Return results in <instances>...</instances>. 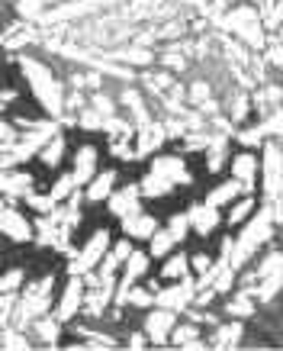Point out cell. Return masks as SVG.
Wrapping results in <instances>:
<instances>
[{
  "instance_id": "f6af8a7d",
  "label": "cell",
  "mask_w": 283,
  "mask_h": 351,
  "mask_svg": "<svg viewBox=\"0 0 283 351\" xmlns=\"http://www.w3.org/2000/svg\"><path fill=\"white\" fill-rule=\"evenodd\" d=\"M94 110H97V113H100V117H106V119H110V117H113V113H116V110H113V104H110L106 97H94Z\"/></svg>"
},
{
  "instance_id": "d6a6232c",
  "label": "cell",
  "mask_w": 283,
  "mask_h": 351,
  "mask_svg": "<svg viewBox=\"0 0 283 351\" xmlns=\"http://www.w3.org/2000/svg\"><path fill=\"white\" fill-rule=\"evenodd\" d=\"M129 306H136V309L155 306V290H148V287H142V284H136V287L129 290Z\"/></svg>"
},
{
  "instance_id": "7402d4cb",
  "label": "cell",
  "mask_w": 283,
  "mask_h": 351,
  "mask_svg": "<svg viewBox=\"0 0 283 351\" xmlns=\"http://www.w3.org/2000/svg\"><path fill=\"white\" fill-rule=\"evenodd\" d=\"M171 345H177V348H206V341L199 339V329L197 322L190 319L187 326H174V332H171Z\"/></svg>"
},
{
  "instance_id": "ffe728a7",
  "label": "cell",
  "mask_w": 283,
  "mask_h": 351,
  "mask_svg": "<svg viewBox=\"0 0 283 351\" xmlns=\"http://www.w3.org/2000/svg\"><path fill=\"white\" fill-rule=\"evenodd\" d=\"M241 335H245V326H241V319L225 322V326H216V332L210 335V345H212V348H238V345H241Z\"/></svg>"
},
{
  "instance_id": "8d00e7d4",
  "label": "cell",
  "mask_w": 283,
  "mask_h": 351,
  "mask_svg": "<svg viewBox=\"0 0 283 351\" xmlns=\"http://www.w3.org/2000/svg\"><path fill=\"white\" fill-rule=\"evenodd\" d=\"M123 104H129V107H132V117H136V123L148 126V113H145V104L138 100V90H132V87H129L126 94H123Z\"/></svg>"
},
{
  "instance_id": "f546056e",
  "label": "cell",
  "mask_w": 283,
  "mask_h": 351,
  "mask_svg": "<svg viewBox=\"0 0 283 351\" xmlns=\"http://www.w3.org/2000/svg\"><path fill=\"white\" fill-rule=\"evenodd\" d=\"M225 316H235V319H248V316H254L251 293H248V290H241L238 297H235L229 306H225Z\"/></svg>"
},
{
  "instance_id": "c3c4849f",
  "label": "cell",
  "mask_w": 283,
  "mask_h": 351,
  "mask_svg": "<svg viewBox=\"0 0 283 351\" xmlns=\"http://www.w3.org/2000/svg\"><path fill=\"white\" fill-rule=\"evenodd\" d=\"M271 62L277 64V68H283V49L277 45V49H271Z\"/></svg>"
},
{
  "instance_id": "8992f818",
  "label": "cell",
  "mask_w": 283,
  "mask_h": 351,
  "mask_svg": "<svg viewBox=\"0 0 283 351\" xmlns=\"http://www.w3.org/2000/svg\"><path fill=\"white\" fill-rule=\"evenodd\" d=\"M84 274H71L68 277V284H64L62 290V297H58V306H55V316L62 322H71L81 309H84Z\"/></svg>"
},
{
  "instance_id": "9a60e30c",
  "label": "cell",
  "mask_w": 283,
  "mask_h": 351,
  "mask_svg": "<svg viewBox=\"0 0 283 351\" xmlns=\"http://www.w3.org/2000/svg\"><path fill=\"white\" fill-rule=\"evenodd\" d=\"M0 191L7 193V200H16V197H26L32 191V178L26 171H13V168H0Z\"/></svg>"
},
{
  "instance_id": "83f0119b",
  "label": "cell",
  "mask_w": 283,
  "mask_h": 351,
  "mask_svg": "<svg viewBox=\"0 0 283 351\" xmlns=\"http://www.w3.org/2000/svg\"><path fill=\"white\" fill-rule=\"evenodd\" d=\"M168 138V129L164 126H145V132L138 136V149L136 155H148V152H155L161 142Z\"/></svg>"
},
{
  "instance_id": "603a6c76",
  "label": "cell",
  "mask_w": 283,
  "mask_h": 351,
  "mask_svg": "<svg viewBox=\"0 0 283 351\" xmlns=\"http://www.w3.org/2000/svg\"><path fill=\"white\" fill-rule=\"evenodd\" d=\"M187 274H190V258L184 252H171L164 258V265H161V277L164 280H180V277H187Z\"/></svg>"
},
{
  "instance_id": "44dd1931",
  "label": "cell",
  "mask_w": 283,
  "mask_h": 351,
  "mask_svg": "<svg viewBox=\"0 0 283 351\" xmlns=\"http://www.w3.org/2000/svg\"><path fill=\"white\" fill-rule=\"evenodd\" d=\"M254 210H258V200H254L251 193H245V197H238L235 203H229L225 223H229V226H245L254 216Z\"/></svg>"
},
{
  "instance_id": "ee69618b",
  "label": "cell",
  "mask_w": 283,
  "mask_h": 351,
  "mask_svg": "<svg viewBox=\"0 0 283 351\" xmlns=\"http://www.w3.org/2000/svg\"><path fill=\"white\" fill-rule=\"evenodd\" d=\"M126 345H129V348H148V345H151V339H148V332L142 329V332H132Z\"/></svg>"
},
{
  "instance_id": "7dc6e473",
  "label": "cell",
  "mask_w": 283,
  "mask_h": 351,
  "mask_svg": "<svg viewBox=\"0 0 283 351\" xmlns=\"http://www.w3.org/2000/svg\"><path fill=\"white\" fill-rule=\"evenodd\" d=\"M164 64H171V68H184V58H180V55H164Z\"/></svg>"
},
{
  "instance_id": "4fadbf2b",
  "label": "cell",
  "mask_w": 283,
  "mask_h": 351,
  "mask_svg": "<svg viewBox=\"0 0 283 351\" xmlns=\"http://www.w3.org/2000/svg\"><path fill=\"white\" fill-rule=\"evenodd\" d=\"M151 171L161 174V178H168L171 184H190L193 181V178L187 174V165H184L180 155H158V158L151 161Z\"/></svg>"
},
{
  "instance_id": "30bf717a",
  "label": "cell",
  "mask_w": 283,
  "mask_h": 351,
  "mask_svg": "<svg viewBox=\"0 0 283 351\" xmlns=\"http://www.w3.org/2000/svg\"><path fill=\"white\" fill-rule=\"evenodd\" d=\"M0 232L7 235L10 242H16V245H23V242H29L32 239V226H29V219L20 213V210H3L0 213Z\"/></svg>"
},
{
  "instance_id": "52a82bcc",
  "label": "cell",
  "mask_w": 283,
  "mask_h": 351,
  "mask_svg": "<svg viewBox=\"0 0 283 351\" xmlns=\"http://www.w3.org/2000/svg\"><path fill=\"white\" fill-rule=\"evenodd\" d=\"M174 326H177V313H174V309H164V306L151 309L145 316V322H142V329L148 332L151 345H168Z\"/></svg>"
},
{
  "instance_id": "2e32d148",
  "label": "cell",
  "mask_w": 283,
  "mask_h": 351,
  "mask_svg": "<svg viewBox=\"0 0 283 351\" xmlns=\"http://www.w3.org/2000/svg\"><path fill=\"white\" fill-rule=\"evenodd\" d=\"M116 191V171H97L90 184L84 187V200L87 203H106L110 193Z\"/></svg>"
},
{
  "instance_id": "277c9868",
  "label": "cell",
  "mask_w": 283,
  "mask_h": 351,
  "mask_svg": "<svg viewBox=\"0 0 283 351\" xmlns=\"http://www.w3.org/2000/svg\"><path fill=\"white\" fill-rule=\"evenodd\" d=\"M197 274L193 277H180V280H171L168 287H161L155 293V306H164V309H174V313H184V309L197 300Z\"/></svg>"
},
{
  "instance_id": "6da1fadb",
  "label": "cell",
  "mask_w": 283,
  "mask_h": 351,
  "mask_svg": "<svg viewBox=\"0 0 283 351\" xmlns=\"http://www.w3.org/2000/svg\"><path fill=\"white\" fill-rule=\"evenodd\" d=\"M20 68H23V75H26V81H29L32 94L39 97V104L49 110V117H62L64 90L55 81L52 71H49V64H42L39 58H29V55H20Z\"/></svg>"
},
{
  "instance_id": "d6986e66",
  "label": "cell",
  "mask_w": 283,
  "mask_h": 351,
  "mask_svg": "<svg viewBox=\"0 0 283 351\" xmlns=\"http://www.w3.org/2000/svg\"><path fill=\"white\" fill-rule=\"evenodd\" d=\"M245 193H248V187H245L238 178H232V181H222L219 187H212L206 203H212V206H229V203H235L238 197H245Z\"/></svg>"
},
{
  "instance_id": "ab89813d",
  "label": "cell",
  "mask_w": 283,
  "mask_h": 351,
  "mask_svg": "<svg viewBox=\"0 0 283 351\" xmlns=\"http://www.w3.org/2000/svg\"><path fill=\"white\" fill-rule=\"evenodd\" d=\"M103 123H106V117H100L94 107H87L84 113H81V126L84 129H103Z\"/></svg>"
},
{
  "instance_id": "e0dca14e",
  "label": "cell",
  "mask_w": 283,
  "mask_h": 351,
  "mask_svg": "<svg viewBox=\"0 0 283 351\" xmlns=\"http://www.w3.org/2000/svg\"><path fill=\"white\" fill-rule=\"evenodd\" d=\"M258 171H261V161L254 158L251 152H238L235 158H232V178H238L248 193L254 191V181H258Z\"/></svg>"
},
{
  "instance_id": "ba28073f",
  "label": "cell",
  "mask_w": 283,
  "mask_h": 351,
  "mask_svg": "<svg viewBox=\"0 0 283 351\" xmlns=\"http://www.w3.org/2000/svg\"><path fill=\"white\" fill-rule=\"evenodd\" d=\"M110 213L116 216V219H126V216L138 213L142 210V184H126V187H116L113 193H110Z\"/></svg>"
},
{
  "instance_id": "bcb514c9",
  "label": "cell",
  "mask_w": 283,
  "mask_h": 351,
  "mask_svg": "<svg viewBox=\"0 0 283 351\" xmlns=\"http://www.w3.org/2000/svg\"><path fill=\"white\" fill-rule=\"evenodd\" d=\"M210 142H212V136H206V132H197V136L187 138V149H206Z\"/></svg>"
},
{
  "instance_id": "7bdbcfd3",
  "label": "cell",
  "mask_w": 283,
  "mask_h": 351,
  "mask_svg": "<svg viewBox=\"0 0 283 351\" xmlns=\"http://www.w3.org/2000/svg\"><path fill=\"white\" fill-rule=\"evenodd\" d=\"M248 107H251V100H248V97H238V100H235V107H232V119L241 123V119L248 117Z\"/></svg>"
},
{
  "instance_id": "d590c367",
  "label": "cell",
  "mask_w": 283,
  "mask_h": 351,
  "mask_svg": "<svg viewBox=\"0 0 283 351\" xmlns=\"http://www.w3.org/2000/svg\"><path fill=\"white\" fill-rule=\"evenodd\" d=\"M81 339H87V348H116V339L113 335H103V332H94V329H77Z\"/></svg>"
},
{
  "instance_id": "1f68e13d",
  "label": "cell",
  "mask_w": 283,
  "mask_h": 351,
  "mask_svg": "<svg viewBox=\"0 0 283 351\" xmlns=\"http://www.w3.org/2000/svg\"><path fill=\"white\" fill-rule=\"evenodd\" d=\"M168 232L174 235V239H177V245H180L190 232H193V226H190V216H187V213H174V216L168 219Z\"/></svg>"
},
{
  "instance_id": "5bb4252c",
  "label": "cell",
  "mask_w": 283,
  "mask_h": 351,
  "mask_svg": "<svg viewBox=\"0 0 283 351\" xmlns=\"http://www.w3.org/2000/svg\"><path fill=\"white\" fill-rule=\"evenodd\" d=\"M158 229H161V226H158L155 216H151V213H142V210L123 219V235H126V239H142V242H148V239H151Z\"/></svg>"
},
{
  "instance_id": "f1b7e54d",
  "label": "cell",
  "mask_w": 283,
  "mask_h": 351,
  "mask_svg": "<svg viewBox=\"0 0 283 351\" xmlns=\"http://www.w3.org/2000/svg\"><path fill=\"white\" fill-rule=\"evenodd\" d=\"M0 348H32V341L26 339V332L16 329V326H3L0 329Z\"/></svg>"
},
{
  "instance_id": "74e56055",
  "label": "cell",
  "mask_w": 283,
  "mask_h": 351,
  "mask_svg": "<svg viewBox=\"0 0 283 351\" xmlns=\"http://www.w3.org/2000/svg\"><path fill=\"white\" fill-rule=\"evenodd\" d=\"M45 0H20V16L23 20H42Z\"/></svg>"
},
{
  "instance_id": "681fc988",
  "label": "cell",
  "mask_w": 283,
  "mask_h": 351,
  "mask_svg": "<svg viewBox=\"0 0 283 351\" xmlns=\"http://www.w3.org/2000/svg\"><path fill=\"white\" fill-rule=\"evenodd\" d=\"M7 203H10V200H7V193L0 191V213H3V210H7Z\"/></svg>"
},
{
  "instance_id": "b9f144b4",
  "label": "cell",
  "mask_w": 283,
  "mask_h": 351,
  "mask_svg": "<svg viewBox=\"0 0 283 351\" xmlns=\"http://www.w3.org/2000/svg\"><path fill=\"white\" fill-rule=\"evenodd\" d=\"M190 100H193V104H206V100H210V84H206V81H197V84L190 87Z\"/></svg>"
},
{
  "instance_id": "3957f363",
  "label": "cell",
  "mask_w": 283,
  "mask_h": 351,
  "mask_svg": "<svg viewBox=\"0 0 283 351\" xmlns=\"http://www.w3.org/2000/svg\"><path fill=\"white\" fill-rule=\"evenodd\" d=\"M110 229H97L90 239L84 242V248L77 252V255H71V261H68V274H87V271H97V265L103 261V255L110 252Z\"/></svg>"
},
{
  "instance_id": "d4e9b609",
  "label": "cell",
  "mask_w": 283,
  "mask_h": 351,
  "mask_svg": "<svg viewBox=\"0 0 283 351\" xmlns=\"http://www.w3.org/2000/svg\"><path fill=\"white\" fill-rule=\"evenodd\" d=\"M225 142H229V136H212V142L206 145V171L210 174H219L225 168Z\"/></svg>"
},
{
  "instance_id": "60d3db41",
  "label": "cell",
  "mask_w": 283,
  "mask_h": 351,
  "mask_svg": "<svg viewBox=\"0 0 283 351\" xmlns=\"http://www.w3.org/2000/svg\"><path fill=\"white\" fill-rule=\"evenodd\" d=\"M210 267H212V258L210 255H193V258H190V271H193L197 277H203Z\"/></svg>"
},
{
  "instance_id": "cb8c5ba5",
  "label": "cell",
  "mask_w": 283,
  "mask_h": 351,
  "mask_svg": "<svg viewBox=\"0 0 283 351\" xmlns=\"http://www.w3.org/2000/svg\"><path fill=\"white\" fill-rule=\"evenodd\" d=\"M64 149H68L64 136H58V132H55V136L42 145V152H39V161H42L45 168H58V165H62V158H64Z\"/></svg>"
},
{
  "instance_id": "5b68a950",
  "label": "cell",
  "mask_w": 283,
  "mask_h": 351,
  "mask_svg": "<svg viewBox=\"0 0 283 351\" xmlns=\"http://www.w3.org/2000/svg\"><path fill=\"white\" fill-rule=\"evenodd\" d=\"M264 193L267 200H277L283 193V152L277 142H267L264 145Z\"/></svg>"
},
{
  "instance_id": "e575fe53",
  "label": "cell",
  "mask_w": 283,
  "mask_h": 351,
  "mask_svg": "<svg viewBox=\"0 0 283 351\" xmlns=\"http://www.w3.org/2000/svg\"><path fill=\"white\" fill-rule=\"evenodd\" d=\"M23 267H10L7 274L0 277V293H20V287H23Z\"/></svg>"
},
{
  "instance_id": "f35d334b",
  "label": "cell",
  "mask_w": 283,
  "mask_h": 351,
  "mask_svg": "<svg viewBox=\"0 0 283 351\" xmlns=\"http://www.w3.org/2000/svg\"><path fill=\"white\" fill-rule=\"evenodd\" d=\"M20 142V132H16V123H3L0 119V149H10V145H16Z\"/></svg>"
},
{
  "instance_id": "7c38bea8",
  "label": "cell",
  "mask_w": 283,
  "mask_h": 351,
  "mask_svg": "<svg viewBox=\"0 0 283 351\" xmlns=\"http://www.w3.org/2000/svg\"><path fill=\"white\" fill-rule=\"evenodd\" d=\"M97 171H100V155H97V149L94 145H81L77 155H74V171H71L77 187H87Z\"/></svg>"
},
{
  "instance_id": "7a4b0ae2",
  "label": "cell",
  "mask_w": 283,
  "mask_h": 351,
  "mask_svg": "<svg viewBox=\"0 0 283 351\" xmlns=\"http://www.w3.org/2000/svg\"><path fill=\"white\" fill-rule=\"evenodd\" d=\"M273 235V210H254V216L245 223L241 235H235V248H232V267L238 271L254 258V252L261 248L267 239Z\"/></svg>"
},
{
  "instance_id": "8fae6325",
  "label": "cell",
  "mask_w": 283,
  "mask_h": 351,
  "mask_svg": "<svg viewBox=\"0 0 283 351\" xmlns=\"http://www.w3.org/2000/svg\"><path fill=\"white\" fill-rule=\"evenodd\" d=\"M187 216L197 235H212L219 229V206H212V203H193L187 210Z\"/></svg>"
},
{
  "instance_id": "4316f807",
  "label": "cell",
  "mask_w": 283,
  "mask_h": 351,
  "mask_svg": "<svg viewBox=\"0 0 283 351\" xmlns=\"http://www.w3.org/2000/svg\"><path fill=\"white\" fill-rule=\"evenodd\" d=\"M174 191V184L168 181V178H161V174H148L145 181H142V197L145 200H158V197H168V193Z\"/></svg>"
},
{
  "instance_id": "ac0fdd59",
  "label": "cell",
  "mask_w": 283,
  "mask_h": 351,
  "mask_svg": "<svg viewBox=\"0 0 283 351\" xmlns=\"http://www.w3.org/2000/svg\"><path fill=\"white\" fill-rule=\"evenodd\" d=\"M62 326L64 322L58 319V316H49V313H45V316H39V319L32 322V332H36V339L42 341L45 348H55L58 339H62Z\"/></svg>"
},
{
  "instance_id": "484cf974",
  "label": "cell",
  "mask_w": 283,
  "mask_h": 351,
  "mask_svg": "<svg viewBox=\"0 0 283 351\" xmlns=\"http://www.w3.org/2000/svg\"><path fill=\"white\" fill-rule=\"evenodd\" d=\"M174 245H177V239L168 232V226H161V229L148 239V255L151 258H168L171 252H174Z\"/></svg>"
},
{
  "instance_id": "4dcf8cb0",
  "label": "cell",
  "mask_w": 283,
  "mask_h": 351,
  "mask_svg": "<svg viewBox=\"0 0 283 351\" xmlns=\"http://www.w3.org/2000/svg\"><path fill=\"white\" fill-rule=\"evenodd\" d=\"M77 191V181H74V174H62V178H58V181L52 184V200L55 203H64V200H71V193Z\"/></svg>"
},
{
  "instance_id": "836d02e7",
  "label": "cell",
  "mask_w": 283,
  "mask_h": 351,
  "mask_svg": "<svg viewBox=\"0 0 283 351\" xmlns=\"http://www.w3.org/2000/svg\"><path fill=\"white\" fill-rule=\"evenodd\" d=\"M26 203H29L36 213H42V216H49V213L55 210V206H58V203L52 200V193H36V191L26 193Z\"/></svg>"
},
{
  "instance_id": "9c48e42d",
  "label": "cell",
  "mask_w": 283,
  "mask_h": 351,
  "mask_svg": "<svg viewBox=\"0 0 283 351\" xmlns=\"http://www.w3.org/2000/svg\"><path fill=\"white\" fill-rule=\"evenodd\" d=\"M129 255H132V239H119L116 245H110V252L103 255V261L97 265L100 280H116V274L123 271V265H126Z\"/></svg>"
}]
</instances>
